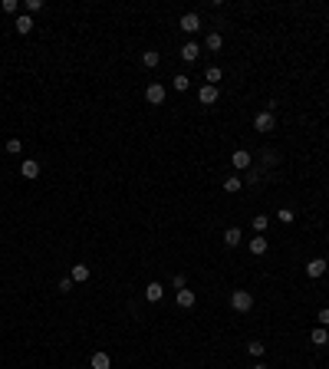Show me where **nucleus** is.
I'll list each match as a JSON object with an SVG mask.
<instances>
[{"label": "nucleus", "instance_id": "1", "mask_svg": "<svg viewBox=\"0 0 329 369\" xmlns=\"http://www.w3.org/2000/svg\"><path fill=\"white\" fill-rule=\"evenodd\" d=\"M230 306H234L237 313H247V310L254 306V297L247 290H234V293H230Z\"/></svg>", "mask_w": 329, "mask_h": 369}, {"label": "nucleus", "instance_id": "2", "mask_svg": "<svg viewBox=\"0 0 329 369\" xmlns=\"http://www.w3.org/2000/svg\"><path fill=\"white\" fill-rule=\"evenodd\" d=\"M274 126H276V119H274V112H270V109H264L257 119H254V129H257V132H270Z\"/></svg>", "mask_w": 329, "mask_h": 369}, {"label": "nucleus", "instance_id": "3", "mask_svg": "<svg viewBox=\"0 0 329 369\" xmlns=\"http://www.w3.org/2000/svg\"><path fill=\"white\" fill-rule=\"evenodd\" d=\"M250 162H254V158H250V152H247V149H237L234 155H230V165H234L237 172H247V168H250Z\"/></svg>", "mask_w": 329, "mask_h": 369}, {"label": "nucleus", "instance_id": "4", "mask_svg": "<svg viewBox=\"0 0 329 369\" xmlns=\"http://www.w3.org/2000/svg\"><path fill=\"white\" fill-rule=\"evenodd\" d=\"M145 99H148L152 106H162V102H164V86H162V83H152V86L145 89Z\"/></svg>", "mask_w": 329, "mask_h": 369}, {"label": "nucleus", "instance_id": "5", "mask_svg": "<svg viewBox=\"0 0 329 369\" xmlns=\"http://www.w3.org/2000/svg\"><path fill=\"white\" fill-rule=\"evenodd\" d=\"M178 27H181L184 33H198V30H201V17H198V14H184Z\"/></svg>", "mask_w": 329, "mask_h": 369}, {"label": "nucleus", "instance_id": "6", "mask_svg": "<svg viewBox=\"0 0 329 369\" xmlns=\"http://www.w3.org/2000/svg\"><path fill=\"white\" fill-rule=\"evenodd\" d=\"M326 267H329V264H326L322 257H313L310 264H306V277H313V280H316V277H322V274H326Z\"/></svg>", "mask_w": 329, "mask_h": 369}, {"label": "nucleus", "instance_id": "7", "mask_svg": "<svg viewBox=\"0 0 329 369\" xmlns=\"http://www.w3.org/2000/svg\"><path fill=\"white\" fill-rule=\"evenodd\" d=\"M20 175H24V178H40V162L36 158H24V165H20Z\"/></svg>", "mask_w": 329, "mask_h": 369}, {"label": "nucleus", "instance_id": "8", "mask_svg": "<svg viewBox=\"0 0 329 369\" xmlns=\"http://www.w3.org/2000/svg\"><path fill=\"white\" fill-rule=\"evenodd\" d=\"M198 99H201L204 106H214V102H218V86H208V83H204L201 93H198Z\"/></svg>", "mask_w": 329, "mask_h": 369}, {"label": "nucleus", "instance_id": "9", "mask_svg": "<svg viewBox=\"0 0 329 369\" xmlns=\"http://www.w3.org/2000/svg\"><path fill=\"white\" fill-rule=\"evenodd\" d=\"M198 56H201V47H198V43H184V47H181V60H184V63H194Z\"/></svg>", "mask_w": 329, "mask_h": 369}, {"label": "nucleus", "instance_id": "10", "mask_svg": "<svg viewBox=\"0 0 329 369\" xmlns=\"http://www.w3.org/2000/svg\"><path fill=\"white\" fill-rule=\"evenodd\" d=\"M145 297H148L152 303H158V300L164 297V287H162V283H158V280H152L148 287H145Z\"/></svg>", "mask_w": 329, "mask_h": 369}, {"label": "nucleus", "instance_id": "11", "mask_svg": "<svg viewBox=\"0 0 329 369\" xmlns=\"http://www.w3.org/2000/svg\"><path fill=\"white\" fill-rule=\"evenodd\" d=\"M194 290H188V287H184V290H178V306L181 310H191V306H194Z\"/></svg>", "mask_w": 329, "mask_h": 369}, {"label": "nucleus", "instance_id": "12", "mask_svg": "<svg viewBox=\"0 0 329 369\" xmlns=\"http://www.w3.org/2000/svg\"><path fill=\"white\" fill-rule=\"evenodd\" d=\"M240 241H244V231L240 228H228V231H224V244H228V247H237Z\"/></svg>", "mask_w": 329, "mask_h": 369}, {"label": "nucleus", "instance_id": "13", "mask_svg": "<svg viewBox=\"0 0 329 369\" xmlns=\"http://www.w3.org/2000/svg\"><path fill=\"white\" fill-rule=\"evenodd\" d=\"M89 366L92 369H112V359H109V353H92Z\"/></svg>", "mask_w": 329, "mask_h": 369}, {"label": "nucleus", "instance_id": "14", "mask_svg": "<svg viewBox=\"0 0 329 369\" xmlns=\"http://www.w3.org/2000/svg\"><path fill=\"white\" fill-rule=\"evenodd\" d=\"M14 27H16V33H30V30H33V17H30V14L16 17V24H14Z\"/></svg>", "mask_w": 329, "mask_h": 369}, {"label": "nucleus", "instance_id": "15", "mask_svg": "<svg viewBox=\"0 0 329 369\" xmlns=\"http://www.w3.org/2000/svg\"><path fill=\"white\" fill-rule=\"evenodd\" d=\"M266 247H270L266 237H254V241H250V254H257V257H260V254H266Z\"/></svg>", "mask_w": 329, "mask_h": 369}, {"label": "nucleus", "instance_id": "16", "mask_svg": "<svg viewBox=\"0 0 329 369\" xmlns=\"http://www.w3.org/2000/svg\"><path fill=\"white\" fill-rule=\"evenodd\" d=\"M310 339H313L316 346H326V343H329V333H326V326H316V330L310 333Z\"/></svg>", "mask_w": 329, "mask_h": 369}, {"label": "nucleus", "instance_id": "17", "mask_svg": "<svg viewBox=\"0 0 329 369\" xmlns=\"http://www.w3.org/2000/svg\"><path fill=\"white\" fill-rule=\"evenodd\" d=\"M204 79H208V86H218L220 79H224V73H220L218 66H208V73H204Z\"/></svg>", "mask_w": 329, "mask_h": 369}, {"label": "nucleus", "instance_id": "18", "mask_svg": "<svg viewBox=\"0 0 329 369\" xmlns=\"http://www.w3.org/2000/svg\"><path fill=\"white\" fill-rule=\"evenodd\" d=\"M240 188H244L240 175H230V178H224V191H230V195H234V191H240Z\"/></svg>", "mask_w": 329, "mask_h": 369}, {"label": "nucleus", "instance_id": "19", "mask_svg": "<svg viewBox=\"0 0 329 369\" xmlns=\"http://www.w3.org/2000/svg\"><path fill=\"white\" fill-rule=\"evenodd\" d=\"M204 47H208V50H214V53H218V50L224 47V37H220V33H211V37L204 40Z\"/></svg>", "mask_w": 329, "mask_h": 369}, {"label": "nucleus", "instance_id": "20", "mask_svg": "<svg viewBox=\"0 0 329 369\" xmlns=\"http://www.w3.org/2000/svg\"><path fill=\"white\" fill-rule=\"evenodd\" d=\"M70 277H72V280H89V267H86V264H76V267L70 270Z\"/></svg>", "mask_w": 329, "mask_h": 369}, {"label": "nucleus", "instance_id": "21", "mask_svg": "<svg viewBox=\"0 0 329 369\" xmlns=\"http://www.w3.org/2000/svg\"><path fill=\"white\" fill-rule=\"evenodd\" d=\"M158 60H162V56H158L155 50H145V53H142V63L148 66V70H152V66H158Z\"/></svg>", "mask_w": 329, "mask_h": 369}, {"label": "nucleus", "instance_id": "22", "mask_svg": "<svg viewBox=\"0 0 329 369\" xmlns=\"http://www.w3.org/2000/svg\"><path fill=\"white\" fill-rule=\"evenodd\" d=\"M266 224H270V218H266V214H257V218H254V231H257V234H264Z\"/></svg>", "mask_w": 329, "mask_h": 369}, {"label": "nucleus", "instance_id": "23", "mask_svg": "<svg viewBox=\"0 0 329 369\" xmlns=\"http://www.w3.org/2000/svg\"><path fill=\"white\" fill-rule=\"evenodd\" d=\"M172 86L178 89V93H184V89H188L191 83H188V76H184V73H178V76H174V83H172Z\"/></svg>", "mask_w": 329, "mask_h": 369}, {"label": "nucleus", "instance_id": "24", "mask_svg": "<svg viewBox=\"0 0 329 369\" xmlns=\"http://www.w3.org/2000/svg\"><path fill=\"white\" fill-rule=\"evenodd\" d=\"M276 218H280L283 224H293V218H296V214H293V208H280V211H276Z\"/></svg>", "mask_w": 329, "mask_h": 369}, {"label": "nucleus", "instance_id": "25", "mask_svg": "<svg viewBox=\"0 0 329 369\" xmlns=\"http://www.w3.org/2000/svg\"><path fill=\"white\" fill-rule=\"evenodd\" d=\"M247 353H250V356H264V343H257V339L247 343Z\"/></svg>", "mask_w": 329, "mask_h": 369}, {"label": "nucleus", "instance_id": "26", "mask_svg": "<svg viewBox=\"0 0 329 369\" xmlns=\"http://www.w3.org/2000/svg\"><path fill=\"white\" fill-rule=\"evenodd\" d=\"M0 10L4 14H16V0H0Z\"/></svg>", "mask_w": 329, "mask_h": 369}, {"label": "nucleus", "instance_id": "27", "mask_svg": "<svg viewBox=\"0 0 329 369\" xmlns=\"http://www.w3.org/2000/svg\"><path fill=\"white\" fill-rule=\"evenodd\" d=\"M24 7H26V14H36V10H43V0H26Z\"/></svg>", "mask_w": 329, "mask_h": 369}, {"label": "nucleus", "instance_id": "28", "mask_svg": "<svg viewBox=\"0 0 329 369\" xmlns=\"http://www.w3.org/2000/svg\"><path fill=\"white\" fill-rule=\"evenodd\" d=\"M20 149H24V145H20V139H7V152H10V155H16Z\"/></svg>", "mask_w": 329, "mask_h": 369}, {"label": "nucleus", "instance_id": "29", "mask_svg": "<svg viewBox=\"0 0 329 369\" xmlns=\"http://www.w3.org/2000/svg\"><path fill=\"white\" fill-rule=\"evenodd\" d=\"M72 283H76L72 277H63V280H60V290H63V293H70V290H72Z\"/></svg>", "mask_w": 329, "mask_h": 369}, {"label": "nucleus", "instance_id": "30", "mask_svg": "<svg viewBox=\"0 0 329 369\" xmlns=\"http://www.w3.org/2000/svg\"><path fill=\"white\" fill-rule=\"evenodd\" d=\"M320 326H329V306H322V310H320Z\"/></svg>", "mask_w": 329, "mask_h": 369}, {"label": "nucleus", "instance_id": "31", "mask_svg": "<svg viewBox=\"0 0 329 369\" xmlns=\"http://www.w3.org/2000/svg\"><path fill=\"white\" fill-rule=\"evenodd\" d=\"M172 283L178 287V290H184V277H181V274H174V277H172Z\"/></svg>", "mask_w": 329, "mask_h": 369}, {"label": "nucleus", "instance_id": "32", "mask_svg": "<svg viewBox=\"0 0 329 369\" xmlns=\"http://www.w3.org/2000/svg\"><path fill=\"white\" fill-rule=\"evenodd\" d=\"M254 369H270V366H264V362H257V366H254Z\"/></svg>", "mask_w": 329, "mask_h": 369}]
</instances>
